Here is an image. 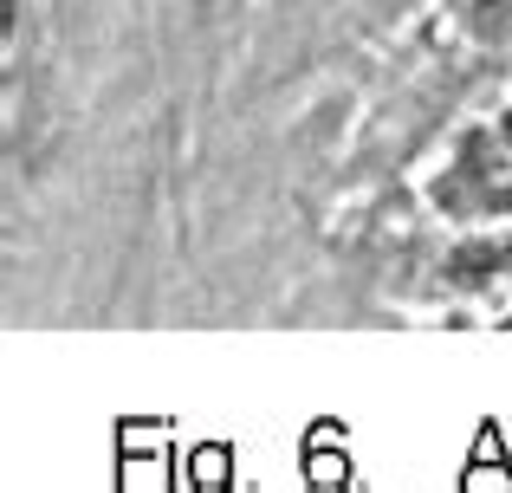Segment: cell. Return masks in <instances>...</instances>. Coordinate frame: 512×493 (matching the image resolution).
<instances>
[{"label":"cell","instance_id":"3","mask_svg":"<svg viewBox=\"0 0 512 493\" xmlns=\"http://www.w3.org/2000/svg\"><path fill=\"white\" fill-rule=\"evenodd\" d=\"M461 487H512V474H506V461H500V468H493V461H480V468L461 474Z\"/></svg>","mask_w":512,"mask_h":493},{"label":"cell","instance_id":"2","mask_svg":"<svg viewBox=\"0 0 512 493\" xmlns=\"http://www.w3.org/2000/svg\"><path fill=\"white\" fill-rule=\"evenodd\" d=\"M195 487H227V448H195Z\"/></svg>","mask_w":512,"mask_h":493},{"label":"cell","instance_id":"1","mask_svg":"<svg viewBox=\"0 0 512 493\" xmlns=\"http://www.w3.org/2000/svg\"><path fill=\"white\" fill-rule=\"evenodd\" d=\"M331 442H338V429H318V435H312V461H305V474H312V487H344V481H350V461L325 455Z\"/></svg>","mask_w":512,"mask_h":493}]
</instances>
